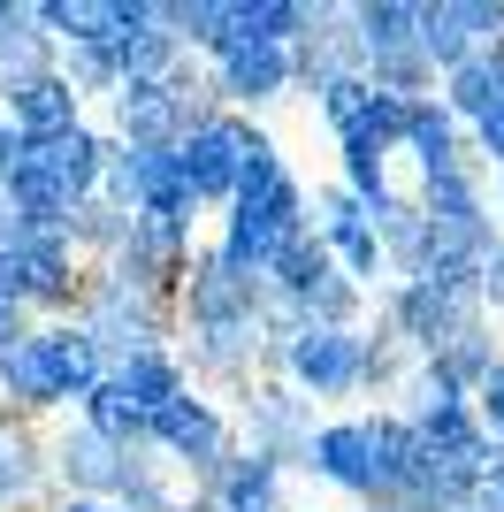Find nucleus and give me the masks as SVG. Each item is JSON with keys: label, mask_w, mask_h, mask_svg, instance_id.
Wrapping results in <instances>:
<instances>
[{"label": "nucleus", "mask_w": 504, "mask_h": 512, "mask_svg": "<svg viewBox=\"0 0 504 512\" xmlns=\"http://www.w3.org/2000/svg\"><path fill=\"white\" fill-rule=\"evenodd\" d=\"M245 161H252L245 130H207V138L184 153V169H176V176H184L191 192H230L237 176H245Z\"/></svg>", "instance_id": "nucleus-1"}, {"label": "nucleus", "mask_w": 504, "mask_h": 512, "mask_svg": "<svg viewBox=\"0 0 504 512\" xmlns=\"http://www.w3.org/2000/svg\"><path fill=\"white\" fill-rule=\"evenodd\" d=\"M321 467H329L336 482H359V490H367V482H375V436H367V428H329V436H321Z\"/></svg>", "instance_id": "nucleus-2"}, {"label": "nucleus", "mask_w": 504, "mask_h": 512, "mask_svg": "<svg viewBox=\"0 0 504 512\" xmlns=\"http://www.w3.org/2000/svg\"><path fill=\"white\" fill-rule=\"evenodd\" d=\"M16 115H23V130L62 138V130H69V85H54V77H31V85H16Z\"/></svg>", "instance_id": "nucleus-3"}, {"label": "nucleus", "mask_w": 504, "mask_h": 512, "mask_svg": "<svg viewBox=\"0 0 504 512\" xmlns=\"http://www.w3.org/2000/svg\"><path fill=\"white\" fill-rule=\"evenodd\" d=\"M298 375L321 383V390H336V383H352V375H359V352L344 337H306V344H298Z\"/></svg>", "instance_id": "nucleus-4"}, {"label": "nucleus", "mask_w": 504, "mask_h": 512, "mask_svg": "<svg viewBox=\"0 0 504 512\" xmlns=\"http://www.w3.org/2000/svg\"><path fill=\"white\" fill-rule=\"evenodd\" d=\"M230 85L237 92H275V85H283V54H275V46H245V39H237L230 46Z\"/></svg>", "instance_id": "nucleus-5"}, {"label": "nucleus", "mask_w": 504, "mask_h": 512, "mask_svg": "<svg viewBox=\"0 0 504 512\" xmlns=\"http://www.w3.org/2000/svg\"><path fill=\"white\" fill-rule=\"evenodd\" d=\"M168 115H176V107H168V92H161V85H130V100H123V123L138 130V138H146V153H161V130H168Z\"/></svg>", "instance_id": "nucleus-6"}, {"label": "nucleus", "mask_w": 504, "mask_h": 512, "mask_svg": "<svg viewBox=\"0 0 504 512\" xmlns=\"http://www.w3.org/2000/svg\"><path fill=\"white\" fill-rule=\"evenodd\" d=\"M8 383L23 398H54V367H46V344H16L8 352Z\"/></svg>", "instance_id": "nucleus-7"}, {"label": "nucleus", "mask_w": 504, "mask_h": 512, "mask_svg": "<svg viewBox=\"0 0 504 512\" xmlns=\"http://www.w3.org/2000/svg\"><path fill=\"white\" fill-rule=\"evenodd\" d=\"M69 467H77V482H107V474H115V459H107L100 436H77V444H69Z\"/></svg>", "instance_id": "nucleus-8"}, {"label": "nucleus", "mask_w": 504, "mask_h": 512, "mask_svg": "<svg viewBox=\"0 0 504 512\" xmlns=\"http://www.w3.org/2000/svg\"><path fill=\"white\" fill-rule=\"evenodd\" d=\"M459 107H482V115H497V69H459Z\"/></svg>", "instance_id": "nucleus-9"}, {"label": "nucleus", "mask_w": 504, "mask_h": 512, "mask_svg": "<svg viewBox=\"0 0 504 512\" xmlns=\"http://www.w3.org/2000/svg\"><path fill=\"white\" fill-rule=\"evenodd\" d=\"M489 421L504 428V367H489Z\"/></svg>", "instance_id": "nucleus-10"}, {"label": "nucleus", "mask_w": 504, "mask_h": 512, "mask_svg": "<svg viewBox=\"0 0 504 512\" xmlns=\"http://www.w3.org/2000/svg\"><path fill=\"white\" fill-rule=\"evenodd\" d=\"M16 161H23V138H16V130H0V169H16Z\"/></svg>", "instance_id": "nucleus-11"}, {"label": "nucleus", "mask_w": 504, "mask_h": 512, "mask_svg": "<svg viewBox=\"0 0 504 512\" xmlns=\"http://www.w3.org/2000/svg\"><path fill=\"white\" fill-rule=\"evenodd\" d=\"M489 153H504V107L489 115Z\"/></svg>", "instance_id": "nucleus-12"}, {"label": "nucleus", "mask_w": 504, "mask_h": 512, "mask_svg": "<svg viewBox=\"0 0 504 512\" xmlns=\"http://www.w3.org/2000/svg\"><path fill=\"white\" fill-rule=\"evenodd\" d=\"M8 337H16V306L0 299V344H8Z\"/></svg>", "instance_id": "nucleus-13"}, {"label": "nucleus", "mask_w": 504, "mask_h": 512, "mask_svg": "<svg viewBox=\"0 0 504 512\" xmlns=\"http://www.w3.org/2000/svg\"><path fill=\"white\" fill-rule=\"evenodd\" d=\"M489 291H497V299H504V253L489 260Z\"/></svg>", "instance_id": "nucleus-14"}, {"label": "nucleus", "mask_w": 504, "mask_h": 512, "mask_svg": "<svg viewBox=\"0 0 504 512\" xmlns=\"http://www.w3.org/2000/svg\"><path fill=\"white\" fill-rule=\"evenodd\" d=\"M69 512H100V505H69Z\"/></svg>", "instance_id": "nucleus-15"}]
</instances>
